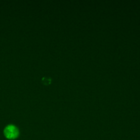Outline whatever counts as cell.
<instances>
[{
  "instance_id": "6da1fadb",
  "label": "cell",
  "mask_w": 140,
  "mask_h": 140,
  "mask_svg": "<svg viewBox=\"0 0 140 140\" xmlns=\"http://www.w3.org/2000/svg\"><path fill=\"white\" fill-rule=\"evenodd\" d=\"M4 134L7 138L14 139L18 137L19 135V131L17 127L15 125H9L5 127L4 130Z\"/></svg>"
},
{
  "instance_id": "7a4b0ae2",
  "label": "cell",
  "mask_w": 140,
  "mask_h": 140,
  "mask_svg": "<svg viewBox=\"0 0 140 140\" xmlns=\"http://www.w3.org/2000/svg\"><path fill=\"white\" fill-rule=\"evenodd\" d=\"M43 80H44V82L46 84H49L51 83V79H50V78H44L43 79Z\"/></svg>"
}]
</instances>
